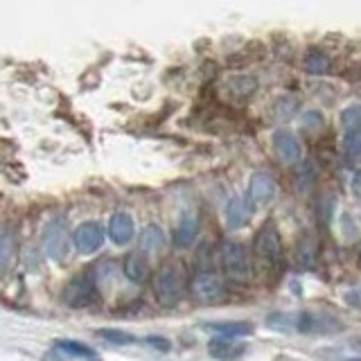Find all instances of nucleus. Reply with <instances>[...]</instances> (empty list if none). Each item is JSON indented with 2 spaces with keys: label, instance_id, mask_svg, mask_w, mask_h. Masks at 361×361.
I'll return each instance as SVG.
<instances>
[{
  "label": "nucleus",
  "instance_id": "nucleus-1",
  "mask_svg": "<svg viewBox=\"0 0 361 361\" xmlns=\"http://www.w3.org/2000/svg\"><path fill=\"white\" fill-rule=\"evenodd\" d=\"M267 325L275 332H302V335H312V332H339L341 323L328 314H318V312H273L267 316Z\"/></svg>",
  "mask_w": 361,
  "mask_h": 361
},
{
  "label": "nucleus",
  "instance_id": "nucleus-2",
  "mask_svg": "<svg viewBox=\"0 0 361 361\" xmlns=\"http://www.w3.org/2000/svg\"><path fill=\"white\" fill-rule=\"evenodd\" d=\"M154 293L163 307H174L183 298V271L178 264L165 262L154 275Z\"/></svg>",
  "mask_w": 361,
  "mask_h": 361
},
{
  "label": "nucleus",
  "instance_id": "nucleus-3",
  "mask_svg": "<svg viewBox=\"0 0 361 361\" xmlns=\"http://www.w3.org/2000/svg\"><path fill=\"white\" fill-rule=\"evenodd\" d=\"M255 255H258V260L264 264V267L269 269H278L284 255H282V240H280V233H278V226L273 222H267L264 224L258 235H255Z\"/></svg>",
  "mask_w": 361,
  "mask_h": 361
},
{
  "label": "nucleus",
  "instance_id": "nucleus-4",
  "mask_svg": "<svg viewBox=\"0 0 361 361\" xmlns=\"http://www.w3.org/2000/svg\"><path fill=\"white\" fill-rule=\"evenodd\" d=\"M220 258H222V267L224 273L228 275V280L233 282H249L251 280V258L242 244L237 242H224L220 249Z\"/></svg>",
  "mask_w": 361,
  "mask_h": 361
},
{
  "label": "nucleus",
  "instance_id": "nucleus-5",
  "mask_svg": "<svg viewBox=\"0 0 361 361\" xmlns=\"http://www.w3.org/2000/svg\"><path fill=\"white\" fill-rule=\"evenodd\" d=\"M98 275L79 273L63 287V300L70 307H91L98 300Z\"/></svg>",
  "mask_w": 361,
  "mask_h": 361
},
{
  "label": "nucleus",
  "instance_id": "nucleus-6",
  "mask_svg": "<svg viewBox=\"0 0 361 361\" xmlns=\"http://www.w3.org/2000/svg\"><path fill=\"white\" fill-rule=\"evenodd\" d=\"M41 246L43 253L54 262H61L66 255H68V246H70V237H68V228L61 220H52L47 222L41 235Z\"/></svg>",
  "mask_w": 361,
  "mask_h": 361
},
{
  "label": "nucleus",
  "instance_id": "nucleus-7",
  "mask_svg": "<svg viewBox=\"0 0 361 361\" xmlns=\"http://www.w3.org/2000/svg\"><path fill=\"white\" fill-rule=\"evenodd\" d=\"M75 249L84 255H91L95 251L102 249L104 244V228L98 222H84L82 226H77V231L72 235Z\"/></svg>",
  "mask_w": 361,
  "mask_h": 361
},
{
  "label": "nucleus",
  "instance_id": "nucleus-8",
  "mask_svg": "<svg viewBox=\"0 0 361 361\" xmlns=\"http://www.w3.org/2000/svg\"><path fill=\"white\" fill-rule=\"evenodd\" d=\"M192 293L197 300L203 302H215L222 298L224 293V282L217 273L213 271H199L192 278Z\"/></svg>",
  "mask_w": 361,
  "mask_h": 361
},
{
  "label": "nucleus",
  "instance_id": "nucleus-9",
  "mask_svg": "<svg viewBox=\"0 0 361 361\" xmlns=\"http://www.w3.org/2000/svg\"><path fill=\"white\" fill-rule=\"evenodd\" d=\"M275 194V180L264 174L255 172L249 180V203L253 206H267Z\"/></svg>",
  "mask_w": 361,
  "mask_h": 361
},
{
  "label": "nucleus",
  "instance_id": "nucleus-10",
  "mask_svg": "<svg viewBox=\"0 0 361 361\" xmlns=\"http://www.w3.org/2000/svg\"><path fill=\"white\" fill-rule=\"evenodd\" d=\"M197 235H199V217L197 213L187 210L178 217V222L174 226V246L187 249V246H192V242L197 240Z\"/></svg>",
  "mask_w": 361,
  "mask_h": 361
},
{
  "label": "nucleus",
  "instance_id": "nucleus-11",
  "mask_svg": "<svg viewBox=\"0 0 361 361\" xmlns=\"http://www.w3.org/2000/svg\"><path fill=\"white\" fill-rule=\"evenodd\" d=\"M273 149H275V156L282 163H296L298 156H300V142L296 140V136L289 134V131H278L273 136Z\"/></svg>",
  "mask_w": 361,
  "mask_h": 361
},
{
  "label": "nucleus",
  "instance_id": "nucleus-12",
  "mask_svg": "<svg viewBox=\"0 0 361 361\" xmlns=\"http://www.w3.org/2000/svg\"><path fill=\"white\" fill-rule=\"evenodd\" d=\"M134 231H136L134 220L127 213H116L109 220V235L118 246H125L134 240Z\"/></svg>",
  "mask_w": 361,
  "mask_h": 361
},
{
  "label": "nucleus",
  "instance_id": "nucleus-13",
  "mask_svg": "<svg viewBox=\"0 0 361 361\" xmlns=\"http://www.w3.org/2000/svg\"><path fill=\"white\" fill-rule=\"evenodd\" d=\"M224 217H226V226L228 228H242L246 222H249V217H251V210H249V203H246V199L233 197L231 201L226 203Z\"/></svg>",
  "mask_w": 361,
  "mask_h": 361
},
{
  "label": "nucleus",
  "instance_id": "nucleus-14",
  "mask_svg": "<svg viewBox=\"0 0 361 361\" xmlns=\"http://www.w3.org/2000/svg\"><path fill=\"white\" fill-rule=\"evenodd\" d=\"M206 330L215 332V335H222L224 339H235V337H249V335H253V323H246V321L208 323Z\"/></svg>",
  "mask_w": 361,
  "mask_h": 361
},
{
  "label": "nucleus",
  "instance_id": "nucleus-15",
  "mask_svg": "<svg viewBox=\"0 0 361 361\" xmlns=\"http://www.w3.org/2000/svg\"><path fill=\"white\" fill-rule=\"evenodd\" d=\"M125 275L131 280V282H145L147 280V275H149V262L147 258L142 253H131L127 255V260H125Z\"/></svg>",
  "mask_w": 361,
  "mask_h": 361
},
{
  "label": "nucleus",
  "instance_id": "nucleus-16",
  "mask_svg": "<svg viewBox=\"0 0 361 361\" xmlns=\"http://www.w3.org/2000/svg\"><path fill=\"white\" fill-rule=\"evenodd\" d=\"M165 246V233L156 224H149L140 233V253H158Z\"/></svg>",
  "mask_w": 361,
  "mask_h": 361
},
{
  "label": "nucleus",
  "instance_id": "nucleus-17",
  "mask_svg": "<svg viewBox=\"0 0 361 361\" xmlns=\"http://www.w3.org/2000/svg\"><path fill=\"white\" fill-rule=\"evenodd\" d=\"M54 348L59 350V353H63V355H70V357H77V359L98 361V353H95V348H89L86 344H82V341L59 339V341H54Z\"/></svg>",
  "mask_w": 361,
  "mask_h": 361
},
{
  "label": "nucleus",
  "instance_id": "nucleus-18",
  "mask_svg": "<svg viewBox=\"0 0 361 361\" xmlns=\"http://www.w3.org/2000/svg\"><path fill=\"white\" fill-rule=\"evenodd\" d=\"M208 353H210L215 359H235V357H240L244 353V348L233 344L231 339L222 337V339L210 341V346H208Z\"/></svg>",
  "mask_w": 361,
  "mask_h": 361
},
{
  "label": "nucleus",
  "instance_id": "nucleus-19",
  "mask_svg": "<svg viewBox=\"0 0 361 361\" xmlns=\"http://www.w3.org/2000/svg\"><path fill=\"white\" fill-rule=\"evenodd\" d=\"M14 258V233L9 226H0V275L9 267Z\"/></svg>",
  "mask_w": 361,
  "mask_h": 361
},
{
  "label": "nucleus",
  "instance_id": "nucleus-20",
  "mask_svg": "<svg viewBox=\"0 0 361 361\" xmlns=\"http://www.w3.org/2000/svg\"><path fill=\"white\" fill-rule=\"evenodd\" d=\"M98 337L104 339V341H109V344H113V346H127V344H134V341H136V337L129 335V332H125V330H111V328L98 330Z\"/></svg>",
  "mask_w": 361,
  "mask_h": 361
},
{
  "label": "nucleus",
  "instance_id": "nucleus-21",
  "mask_svg": "<svg viewBox=\"0 0 361 361\" xmlns=\"http://www.w3.org/2000/svg\"><path fill=\"white\" fill-rule=\"evenodd\" d=\"M341 125H344L350 134H353V131H359V127H361V107H348L344 113H341Z\"/></svg>",
  "mask_w": 361,
  "mask_h": 361
},
{
  "label": "nucleus",
  "instance_id": "nucleus-22",
  "mask_svg": "<svg viewBox=\"0 0 361 361\" xmlns=\"http://www.w3.org/2000/svg\"><path fill=\"white\" fill-rule=\"evenodd\" d=\"M346 154L350 160H359L361 158V129L353 131L346 140Z\"/></svg>",
  "mask_w": 361,
  "mask_h": 361
},
{
  "label": "nucleus",
  "instance_id": "nucleus-23",
  "mask_svg": "<svg viewBox=\"0 0 361 361\" xmlns=\"http://www.w3.org/2000/svg\"><path fill=\"white\" fill-rule=\"evenodd\" d=\"M147 344L154 346L156 350H160V353H167L169 350V341L163 339V337H147Z\"/></svg>",
  "mask_w": 361,
  "mask_h": 361
},
{
  "label": "nucleus",
  "instance_id": "nucleus-24",
  "mask_svg": "<svg viewBox=\"0 0 361 361\" xmlns=\"http://www.w3.org/2000/svg\"><path fill=\"white\" fill-rule=\"evenodd\" d=\"M353 194H355V199L361 203V174H357L355 178H353Z\"/></svg>",
  "mask_w": 361,
  "mask_h": 361
},
{
  "label": "nucleus",
  "instance_id": "nucleus-25",
  "mask_svg": "<svg viewBox=\"0 0 361 361\" xmlns=\"http://www.w3.org/2000/svg\"><path fill=\"white\" fill-rule=\"evenodd\" d=\"M353 293H355V298L350 296V300H353V302H361V289L359 291H353Z\"/></svg>",
  "mask_w": 361,
  "mask_h": 361
},
{
  "label": "nucleus",
  "instance_id": "nucleus-26",
  "mask_svg": "<svg viewBox=\"0 0 361 361\" xmlns=\"http://www.w3.org/2000/svg\"><path fill=\"white\" fill-rule=\"evenodd\" d=\"M348 361H361V357H357V359H348Z\"/></svg>",
  "mask_w": 361,
  "mask_h": 361
}]
</instances>
